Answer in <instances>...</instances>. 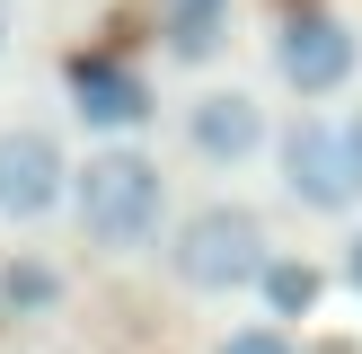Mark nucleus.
Listing matches in <instances>:
<instances>
[{
    "instance_id": "obj_12",
    "label": "nucleus",
    "mask_w": 362,
    "mask_h": 354,
    "mask_svg": "<svg viewBox=\"0 0 362 354\" xmlns=\"http://www.w3.org/2000/svg\"><path fill=\"white\" fill-rule=\"evenodd\" d=\"M336 133H345V159H354V186H362V106H345V115H336Z\"/></svg>"
},
{
    "instance_id": "obj_11",
    "label": "nucleus",
    "mask_w": 362,
    "mask_h": 354,
    "mask_svg": "<svg viewBox=\"0 0 362 354\" xmlns=\"http://www.w3.org/2000/svg\"><path fill=\"white\" fill-rule=\"evenodd\" d=\"M212 354H300V336L283 328V319H257V328H230Z\"/></svg>"
},
{
    "instance_id": "obj_4",
    "label": "nucleus",
    "mask_w": 362,
    "mask_h": 354,
    "mask_svg": "<svg viewBox=\"0 0 362 354\" xmlns=\"http://www.w3.org/2000/svg\"><path fill=\"white\" fill-rule=\"evenodd\" d=\"M71 169L80 159L62 151L53 124H0V222L35 230L71 204Z\"/></svg>"
},
{
    "instance_id": "obj_6",
    "label": "nucleus",
    "mask_w": 362,
    "mask_h": 354,
    "mask_svg": "<svg viewBox=\"0 0 362 354\" xmlns=\"http://www.w3.org/2000/svg\"><path fill=\"white\" fill-rule=\"evenodd\" d=\"M177 142H186L194 169H247V159L274 151V124H265V98L257 88H204V98L186 106V124H177Z\"/></svg>"
},
{
    "instance_id": "obj_3",
    "label": "nucleus",
    "mask_w": 362,
    "mask_h": 354,
    "mask_svg": "<svg viewBox=\"0 0 362 354\" xmlns=\"http://www.w3.org/2000/svg\"><path fill=\"white\" fill-rule=\"evenodd\" d=\"M354 71H362V35L345 9H292L274 27V80L292 98H336L354 88Z\"/></svg>"
},
{
    "instance_id": "obj_5",
    "label": "nucleus",
    "mask_w": 362,
    "mask_h": 354,
    "mask_svg": "<svg viewBox=\"0 0 362 354\" xmlns=\"http://www.w3.org/2000/svg\"><path fill=\"white\" fill-rule=\"evenodd\" d=\"M274 177H283V195H292L300 212H345L354 204V159H345V133H336L327 115H292V124H274Z\"/></svg>"
},
{
    "instance_id": "obj_2",
    "label": "nucleus",
    "mask_w": 362,
    "mask_h": 354,
    "mask_svg": "<svg viewBox=\"0 0 362 354\" xmlns=\"http://www.w3.org/2000/svg\"><path fill=\"white\" fill-rule=\"evenodd\" d=\"M265 266H274V230H265V212L239 204V195H212V204H194L186 222H168V275L186 283L194 301L257 292Z\"/></svg>"
},
{
    "instance_id": "obj_8",
    "label": "nucleus",
    "mask_w": 362,
    "mask_h": 354,
    "mask_svg": "<svg viewBox=\"0 0 362 354\" xmlns=\"http://www.w3.org/2000/svg\"><path fill=\"white\" fill-rule=\"evenodd\" d=\"M159 35L177 62H212L230 45V0H159Z\"/></svg>"
},
{
    "instance_id": "obj_9",
    "label": "nucleus",
    "mask_w": 362,
    "mask_h": 354,
    "mask_svg": "<svg viewBox=\"0 0 362 354\" xmlns=\"http://www.w3.org/2000/svg\"><path fill=\"white\" fill-rule=\"evenodd\" d=\"M257 292H265V319H283V328H292V319H310V310H318L327 275H318L310 257H283V248H274V266L257 275Z\"/></svg>"
},
{
    "instance_id": "obj_13",
    "label": "nucleus",
    "mask_w": 362,
    "mask_h": 354,
    "mask_svg": "<svg viewBox=\"0 0 362 354\" xmlns=\"http://www.w3.org/2000/svg\"><path fill=\"white\" fill-rule=\"evenodd\" d=\"M345 283H354V292H362V230H354V239H345Z\"/></svg>"
},
{
    "instance_id": "obj_7",
    "label": "nucleus",
    "mask_w": 362,
    "mask_h": 354,
    "mask_svg": "<svg viewBox=\"0 0 362 354\" xmlns=\"http://www.w3.org/2000/svg\"><path fill=\"white\" fill-rule=\"evenodd\" d=\"M71 115H80L88 133H106V142H133L141 124L159 115V98H151V80H141L124 53H80V62H71Z\"/></svg>"
},
{
    "instance_id": "obj_14",
    "label": "nucleus",
    "mask_w": 362,
    "mask_h": 354,
    "mask_svg": "<svg viewBox=\"0 0 362 354\" xmlns=\"http://www.w3.org/2000/svg\"><path fill=\"white\" fill-rule=\"evenodd\" d=\"M0 53H9V0H0Z\"/></svg>"
},
{
    "instance_id": "obj_1",
    "label": "nucleus",
    "mask_w": 362,
    "mask_h": 354,
    "mask_svg": "<svg viewBox=\"0 0 362 354\" xmlns=\"http://www.w3.org/2000/svg\"><path fill=\"white\" fill-rule=\"evenodd\" d=\"M71 222L98 257H133L168 230V169L141 142H98L71 169Z\"/></svg>"
},
{
    "instance_id": "obj_10",
    "label": "nucleus",
    "mask_w": 362,
    "mask_h": 354,
    "mask_svg": "<svg viewBox=\"0 0 362 354\" xmlns=\"http://www.w3.org/2000/svg\"><path fill=\"white\" fill-rule=\"evenodd\" d=\"M0 301H9V310H53V301H62V275H53V266H35V257H9Z\"/></svg>"
}]
</instances>
